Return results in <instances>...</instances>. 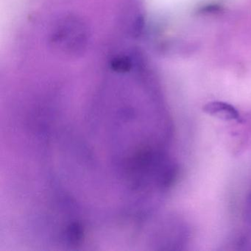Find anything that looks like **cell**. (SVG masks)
<instances>
[{
  "label": "cell",
  "mask_w": 251,
  "mask_h": 251,
  "mask_svg": "<svg viewBox=\"0 0 251 251\" xmlns=\"http://www.w3.org/2000/svg\"><path fill=\"white\" fill-rule=\"evenodd\" d=\"M87 32L84 25L73 17L61 20L52 32V43L63 52L80 54L86 49Z\"/></svg>",
  "instance_id": "1"
},
{
  "label": "cell",
  "mask_w": 251,
  "mask_h": 251,
  "mask_svg": "<svg viewBox=\"0 0 251 251\" xmlns=\"http://www.w3.org/2000/svg\"><path fill=\"white\" fill-rule=\"evenodd\" d=\"M205 110L210 114L221 116L223 118L226 120L242 121L239 113L229 104L223 103V102H213V103L208 104L205 107Z\"/></svg>",
  "instance_id": "2"
}]
</instances>
